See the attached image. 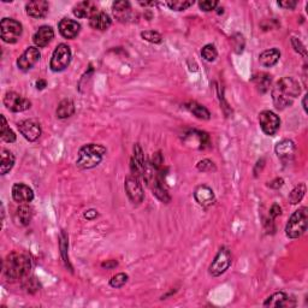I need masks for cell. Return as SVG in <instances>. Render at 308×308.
<instances>
[{
	"instance_id": "obj_1",
	"label": "cell",
	"mask_w": 308,
	"mask_h": 308,
	"mask_svg": "<svg viewBox=\"0 0 308 308\" xmlns=\"http://www.w3.org/2000/svg\"><path fill=\"white\" fill-rule=\"evenodd\" d=\"M300 84L293 77H283L276 82L271 93L276 108L284 110L292 106L300 94Z\"/></svg>"
},
{
	"instance_id": "obj_2",
	"label": "cell",
	"mask_w": 308,
	"mask_h": 308,
	"mask_svg": "<svg viewBox=\"0 0 308 308\" xmlns=\"http://www.w3.org/2000/svg\"><path fill=\"white\" fill-rule=\"evenodd\" d=\"M31 269V260L27 254L12 252L4 260V275L8 281L17 282L29 275Z\"/></svg>"
},
{
	"instance_id": "obj_3",
	"label": "cell",
	"mask_w": 308,
	"mask_h": 308,
	"mask_svg": "<svg viewBox=\"0 0 308 308\" xmlns=\"http://www.w3.org/2000/svg\"><path fill=\"white\" fill-rule=\"evenodd\" d=\"M106 154V148L99 143H88L82 146L78 151L76 165L80 169L89 170L98 166Z\"/></svg>"
},
{
	"instance_id": "obj_4",
	"label": "cell",
	"mask_w": 308,
	"mask_h": 308,
	"mask_svg": "<svg viewBox=\"0 0 308 308\" xmlns=\"http://www.w3.org/2000/svg\"><path fill=\"white\" fill-rule=\"evenodd\" d=\"M308 223V208L301 207L296 210L289 218L286 227V234L289 239H299L306 233Z\"/></svg>"
},
{
	"instance_id": "obj_5",
	"label": "cell",
	"mask_w": 308,
	"mask_h": 308,
	"mask_svg": "<svg viewBox=\"0 0 308 308\" xmlns=\"http://www.w3.org/2000/svg\"><path fill=\"white\" fill-rule=\"evenodd\" d=\"M23 27L18 20L13 18H2L0 22V35L4 42L16 43L22 36Z\"/></svg>"
},
{
	"instance_id": "obj_6",
	"label": "cell",
	"mask_w": 308,
	"mask_h": 308,
	"mask_svg": "<svg viewBox=\"0 0 308 308\" xmlns=\"http://www.w3.org/2000/svg\"><path fill=\"white\" fill-rule=\"evenodd\" d=\"M71 57L72 54L70 47L65 45V43H59L57 48L54 49L51 58V63H49L52 71L60 72L65 70L70 65V63H71Z\"/></svg>"
},
{
	"instance_id": "obj_7",
	"label": "cell",
	"mask_w": 308,
	"mask_h": 308,
	"mask_svg": "<svg viewBox=\"0 0 308 308\" xmlns=\"http://www.w3.org/2000/svg\"><path fill=\"white\" fill-rule=\"evenodd\" d=\"M231 265V253L227 247H222L213 259L212 264L210 265V275L213 277L222 276Z\"/></svg>"
},
{
	"instance_id": "obj_8",
	"label": "cell",
	"mask_w": 308,
	"mask_h": 308,
	"mask_svg": "<svg viewBox=\"0 0 308 308\" xmlns=\"http://www.w3.org/2000/svg\"><path fill=\"white\" fill-rule=\"evenodd\" d=\"M125 192H127L128 198L134 205H140L145 199V193H143L142 186L140 183V178L135 175H130L125 178L124 182Z\"/></svg>"
},
{
	"instance_id": "obj_9",
	"label": "cell",
	"mask_w": 308,
	"mask_h": 308,
	"mask_svg": "<svg viewBox=\"0 0 308 308\" xmlns=\"http://www.w3.org/2000/svg\"><path fill=\"white\" fill-rule=\"evenodd\" d=\"M259 123L262 130L269 136H274L281 127V119L272 111H263L259 114Z\"/></svg>"
},
{
	"instance_id": "obj_10",
	"label": "cell",
	"mask_w": 308,
	"mask_h": 308,
	"mask_svg": "<svg viewBox=\"0 0 308 308\" xmlns=\"http://www.w3.org/2000/svg\"><path fill=\"white\" fill-rule=\"evenodd\" d=\"M4 105L7 110L12 111V112H23L30 108L31 102L28 99L23 98L18 93L7 92L4 96Z\"/></svg>"
},
{
	"instance_id": "obj_11",
	"label": "cell",
	"mask_w": 308,
	"mask_h": 308,
	"mask_svg": "<svg viewBox=\"0 0 308 308\" xmlns=\"http://www.w3.org/2000/svg\"><path fill=\"white\" fill-rule=\"evenodd\" d=\"M41 53L37 47H28L18 59H17V66H18L20 70H23V71H27V70H30L31 67L39 61Z\"/></svg>"
},
{
	"instance_id": "obj_12",
	"label": "cell",
	"mask_w": 308,
	"mask_h": 308,
	"mask_svg": "<svg viewBox=\"0 0 308 308\" xmlns=\"http://www.w3.org/2000/svg\"><path fill=\"white\" fill-rule=\"evenodd\" d=\"M18 130L23 135L24 139H27L30 142H34L41 136V128L39 123L31 119H25L18 123Z\"/></svg>"
},
{
	"instance_id": "obj_13",
	"label": "cell",
	"mask_w": 308,
	"mask_h": 308,
	"mask_svg": "<svg viewBox=\"0 0 308 308\" xmlns=\"http://www.w3.org/2000/svg\"><path fill=\"white\" fill-rule=\"evenodd\" d=\"M12 198L19 204H29L33 201L34 192L30 187L24 183H16L12 187Z\"/></svg>"
},
{
	"instance_id": "obj_14",
	"label": "cell",
	"mask_w": 308,
	"mask_h": 308,
	"mask_svg": "<svg viewBox=\"0 0 308 308\" xmlns=\"http://www.w3.org/2000/svg\"><path fill=\"white\" fill-rule=\"evenodd\" d=\"M194 199L199 205L207 208L212 206L216 201V196L213 190L207 186H199L194 192Z\"/></svg>"
},
{
	"instance_id": "obj_15",
	"label": "cell",
	"mask_w": 308,
	"mask_h": 308,
	"mask_svg": "<svg viewBox=\"0 0 308 308\" xmlns=\"http://www.w3.org/2000/svg\"><path fill=\"white\" fill-rule=\"evenodd\" d=\"M48 10L49 4L48 1H45V0H34V1H29L25 5L27 14L33 17V18H43L48 13Z\"/></svg>"
},
{
	"instance_id": "obj_16",
	"label": "cell",
	"mask_w": 308,
	"mask_h": 308,
	"mask_svg": "<svg viewBox=\"0 0 308 308\" xmlns=\"http://www.w3.org/2000/svg\"><path fill=\"white\" fill-rule=\"evenodd\" d=\"M58 28H59V33L61 34V36L70 40L75 39L81 30L80 23L70 18L61 19L59 24H58Z\"/></svg>"
},
{
	"instance_id": "obj_17",
	"label": "cell",
	"mask_w": 308,
	"mask_h": 308,
	"mask_svg": "<svg viewBox=\"0 0 308 308\" xmlns=\"http://www.w3.org/2000/svg\"><path fill=\"white\" fill-rule=\"evenodd\" d=\"M276 154L283 161H292L295 157L296 147L292 140H283L276 145Z\"/></svg>"
},
{
	"instance_id": "obj_18",
	"label": "cell",
	"mask_w": 308,
	"mask_h": 308,
	"mask_svg": "<svg viewBox=\"0 0 308 308\" xmlns=\"http://www.w3.org/2000/svg\"><path fill=\"white\" fill-rule=\"evenodd\" d=\"M54 37V31L53 28L49 27V25H42L36 30V33L34 34L33 41L36 45V47H46L53 40Z\"/></svg>"
},
{
	"instance_id": "obj_19",
	"label": "cell",
	"mask_w": 308,
	"mask_h": 308,
	"mask_svg": "<svg viewBox=\"0 0 308 308\" xmlns=\"http://www.w3.org/2000/svg\"><path fill=\"white\" fill-rule=\"evenodd\" d=\"M72 12L77 18H90L93 14L98 12L96 4L93 1H81L74 7Z\"/></svg>"
},
{
	"instance_id": "obj_20",
	"label": "cell",
	"mask_w": 308,
	"mask_h": 308,
	"mask_svg": "<svg viewBox=\"0 0 308 308\" xmlns=\"http://www.w3.org/2000/svg\"><path fill=\"white\" fill-rule=\"evenodd\" d=\"M33 218V208L28 206L27 204H22L17 208L13 215V221L19 227H25L30 223Z\"/></svg>"
},
{
	"instance_id": "obj_21",
	"label": "cell",
	"mask_w": 308,
	"mask_h": 308,
	"mask_svg": "<svg viewBox=\"0 0 308 308\" xmlns=\"http://www.w3.org/2000/svg\"><path fill=\"white\" fill-rule=\"evenodd\" d=\"M112 24V19L105 12H96L89 18V25L96 30H106Z\"/></svg>"
},
{
	"instance_id": "obj_22",
	"label": "cell",
	"mask_w": 308,
	"mask_h": 308,
	"mask_svg": "<svg viewBox=\"0 0 308 308\" xmlns=\"http://www.w3.org/2000/svg\"><path fill=\"white\" fill-rule=\"evenodd\" d=\"M290 299L288 298V295L283 292H278L272 294L271 296H269L266 299V301L264 302V306L265 307H288L290 306L289 304Z\"/></svg>"
},
{
	"instance_id": "obj_23",
	"label": "cell",
	"mask_w": 308,
	"mask_h": 308,
	"mask_svg": "<svg viewBox=\"0 0 308 308\" xmlns=\"http://www.w3.org/2000/svg\"><path fill=\"white\" fill-rule=\"evenodd\" d=\"M281 58V52L277 48H271L264 51L262 54L259 55V61L263 66L265 67H272L278 63Z\"/></svg>"
},
{
	"instance_id": "obj_24",
	"label": "cell",
	"mask_w": 308,
	"mask_h": 308,
	"mask_svg": "<svg viewBox=\"0 0 308 308\" xmlns=\"http://www.w3.org/2000/svg\"><path fill=\"white\" fill-rule=\"evenodd\" d=\"M252 81H253L254 86L257 87V89L259 90L260 93L264 94L270 89L272 78H271V75L266 74V72H259V74L253 76Z\"/></svg>"
},
{
	"instance_id": "obj_25",
	"label": "cell",
	"mask_w": 308,
	"mask_h": 308,
	"mask_svg": "<svg viewBox=\"0 0 308 308\" xmlns=\"http://www.w3.org/2000/svg\"><path fill=\"white\" fill-rule=\"evenodd\" d=\"M0 155H1V161H0V174L2 176L6 175L8 171H11V169L14 165V155L11 153L8 149L2 148L0 151Z\"/></svg>"
},
{
	"instance_id": "obj_26",
	"label": "cell",
	"mask_w": 308,
	"mask_h": 308,
	"mask_svg": "<svg viewBox=\"0 0 308 308\" xmlns=\"http://www.w3.org/2000/svg\"><path fill=\"white\" fill-rule=\"evenodd\" d=\"M55 113H57L58 118H60V119L69 118V117H71L72 114L75 113L74 101L70 100V99H64V100H61L59 102V105H58Z\"/></svg>"
},
{
	"instance_id": "obj_27",
	"label": "cell",
	"mask_w": 308,
	"mask_h": 308,
	"mask_svg": "<svg viewBox=\"0 0 308 308\" xmlns=\"http://www.w3.org/2000/svg\"><path fill=\"white\" fill-rule=\"evenodd\" d=\"M112 10L116 18H118L119 20H127L129 17V13H130V2L129 1H116L113 2L112 5Z\"/></svg>"
},
{
	"instance_id": "obj_28",
	"label": "cell",
	"mask_w": 308,
	"mask_h": 308,
	"mask_svg": "<svg viewBox=\"0 0 308 308\" xmlns=\"http://www.w3.org/2000/svg\"><path fill=\"white\" fill-rule=\"evenodd\" d=\"M186 107L190 111V112L194 114L196 118L204 119V121H208V119L211 118L210 111H208L205 106H202V105L198 104V102H195V101L188 102V104L186 105Z\"/></svg>"
},
{
	"instance_id": "obj_29",
	"label": "cell",
	"mask_w": 308,
	"mask_h": 308,
	"mask_svg": "<svg viewBox=\"0 0 308 308\" xmlns=\"http://www.w3.org/2000/svg\"><path fill=\"white\" fill-rule=\"evenodd\" d=\"M1 140L5 141L7 143H12L16 141V134L13 133L12 129H10V127L7 125L6 118L4 116H1Z\"/></svg>"
},
{
	"instance_id": "obj_30",
	"label": "cell",
	"mask_w": 308,
	"mask_h": 308,
	"mask_svg": "<svg viewBox=\"0 0 308 308\" xmlns=\"http://www.w3.org/2000/svg\"><path fill=\"white\" fill-rule=\"evenodd\" d=\"M305 193H306V184L300 183L299 186H296L294 189L292 190V193H290V195H289L290 204L292 205L299 204V202L304 199Z\"/></svg>"
},
{
	"instance_id": "obj_31",
	"label": "cell",
	"mask_w": 308,
	"mask_h": 308,
	"mask_svg": "<svg viewBox=\"0 0 308 308\" xmlns=\"http://www.w3.org/2000/svg\"><path fill=\"white\" fill-rule=\"evenodd\" d=\"M166 5L174 11H184L188 7L193 6L194 1L193 0H174V1H168Z\"/></svg>"
},
{
	"instance_id": "obj_32",
	"label": "cell",
	"mask_w": 308,
	"mask_h": 308,
	"mask_svg": "<svg viewBox=\"0 0 308 308\" xmlns=\"http://www.w3.org/2000/svg\"><path fill=\"white\" fill-rule=\"evenodd\" d=\"M201 55L205 60L207 61H215L217 55H218V52H217L216 47L213 45H206L202 48Z\"/></svg>"
},
{
	"instance_id": "obj_33",
	"label": "cell",
	"mask_w": 308,
	"mask_h": 308,
	"mask_svg": "<svg viewBox=\"0 0 308 308\" xmlns=\"http://www.w3.org/2000/svg\"><path fill=\"white\" fill-rule=\"evenodd\" d=\"M141 36H142L143 40L148 41L151 43H160L163 41V36L158 33V31L154 30H146L141 33Z\"/></svg>"
},
{
	"instance_id": "obj_34",
	"label": "cell",
	"mask_w": 308,
	"mask_h": 308,
	"mask_svg": "<svg viewBox=\"0 0 308 308\" xmlns=\"http://www.w3.org/2000/svg\"><path fill=\"white\" fill-rule=\"evenodd\" d=\"M128 278H129L128 275H125V274H118V275L113 276V277L110 280V286L116 289L122 288V287H124L125 283L128 282Z\"/></svg>"
},
{
	"instance_id": "obj_35",
	"label": "cell",
	"mask_w": 308,
	"mask_h": 308,
	"mask_svg": "<svg viewBox=\"0 0 308 308\" xmlns=\"http://www.w3.org/2000/svg\"><path fill=\"white\" fill-rule=\"evenodd\" d=\"M198 169L202 172H210V171H216V165L212 160L210 159H204L199 161Z\"/></svg>"
},
{
	"instance_id": "obj_36",
	"label": "cell",
	"mask_w": 308,
	"mask_h": 308,
	"mask_svg": "<svg viewBox=\"0 0 308 308\" xmlns=\"http://www.w3.org/2000/svg\"><path fill=\"white\" fill-rule=\"evenodd\" d=\"M217 6H218V1H216V0H204V1L199 2V7L205 12L216 10Z\"/></svg>"
},
{
	"instance_id": "obj_37",
	"label": "cell",
	"mask_w": 308,
	"mask_h": 308,
	"mask_svg": "<svg viewBox=\"0 0 308 308\" xmlns=\"http://www.w3.org/2000/svg\"><path fill=\"white\" fill-rule=\"evenodd\" d=\"M151 164L155 170H160L161 165H163V155H161L160 152H157V153L152 155Z\"/></svg>"
},
{
	"instance_id": "obj_38",
	"label": "cell",
	"mask_w": 308,
	"mask_h": 308,
	"mask_svg": "<svg viewBox=\"0 0 308 308\" xmlns=\"http://www.w3.org/2000/svg\"><path fill=\"white\" fill-rule=\"evenodd\" d=\"M292 42H293V46H294L295 51H296V52H299V53L304 55V57H306V54H307L306 48H305V46L302 45L301 41L299 40V39H296V37H293Z\"/></svg>"
},
{
	"instance_id": "obj_39",
	"label": "cell",
	"mask_w": 308,
	"mask_h": 308,
	"mask_svg": "<svg viewBox=\"0 0 308 308\" xmlns=\"http://www.w3.org/2000/svg\"><path fill=\"white\" fill-rule=\"evenodd\" d=\"M278 5L281 7L286 8V10H293V8L296 7L298 2L294 1V0H283V1H278Z\"/></svg>"
},
{
	"instance_id": "obj_40",
	"label": "cell",
	"mask_w": 308,
	"mask_h": 308,
	"mask_svg": "<svg viewBox=\"0 0 308 308\" xmlns=\"http://www.w3.org/2000/svg\"><path fill=\"white\" fill-rule=\"evenodd\" d=\"M282 213V208L278 206L277 204H275L274 206H272L271 208H270V219H274L276 218V217H278Z\"/></svg>"
},
{
	"instance_id": "obj_41",
	"label": "cell",
	"mask_w": 308,
	"mask_h": 308,
	"mask_svg": "<svg viewBox=\"0 0 308 308\" xmlns=\"http://www.w3.org/2000/svg\"><path fill=\"white\" fill-rule=\"evenodd\" d=\"M98 217V211L96 210H88L84 212V218L88 219V221H93Z\"/></svg>"
},
{
	"instance_id": "obj_42",
	"label": "cell",
	"mask_w": 308,
	"mask_h": 308,
	"mask_svg": "<svg viewBox=\"0 0 308 308\" xmlns=\"http://www.w3.org/2000/svg\"><path fill=\"white\" fill-rule=\"evenodd\" d=\"M283 182L284 181L282 180V178H276V180L270 182L269 187L272 188V189H278V188H281L282 186H283Z\"/></svg>"
},
{
	"instance_id": "obj_43",
	"label": "cell",
	"mask_w": 308,
	"mask_h": 308,
	"mask_svg": "<svg viewBox=\"0 0 308 308\" xmlns=\"http://www.w3.org/2000/svg\"><path fill=\"white\" fill-rule=\"evenodd\" d=\"M118 265V263L116 262V260H108L106 263H102V268H106V269H113L116 268V266Z\"/></svg>"
},
{
	"instance_id": "obj_44",
	"label": "cell",
	"mask_w": 308,
	"mask_h": 308,
	"mask_svg": "<svg viewBox=\"0 0 308 308\" xmlns=\"http://www.w3.org/2000/svg\"><path fill=\"white\" fill-rule=\"evenodd\" d=\"M46 86H47V82L45 80H39V81L36 82V88H37V89L42 90Z\"/></svg>"
},
{
	"instance_id": "obj_45",
	"label": "cell",
	"mask_w": 308,
	"mask_h": 308,
	"mask_svg": "<svg viewBox=\"0 0 308 308\" xmlns=\"http://www.w3.org/2000/svg\"><path fill=\"white\" fill-rule=\"evenodd\" d=\"M306 101H307V95H305V96H304V101H302V105H304V110H305V112H307Z\"/></svg>"
}]
</instances>
